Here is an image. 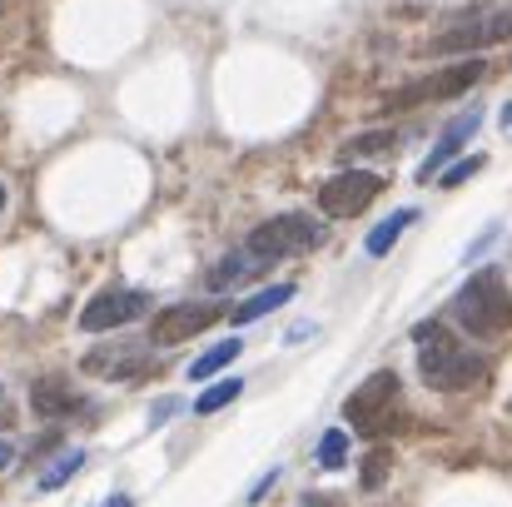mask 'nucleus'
<instances>
[{
  "label": "nucleus",
  "instance_id": "nucleus-1",
  "mask_svg": "<svg viewBox=\"0 0 512 507\" xmlns=\"http://www.w3.org/2000/svg\"><path fill=\"white\" fill-rule=\"evenodd\" d=\"M453 319L468 329L473 338H493L503 334L512 324V294H508V279L503 269H478L458 294H453Z\"/></svg>",
  "mask_w": 512,
  "mask_h": 507
},
{
  "label": "nucleus",
  "instance_id": "nucleus-2",
  "mask_svg": "<svg viewBox=\"0 0 512 507\" xmlns=\"http://www.w3.org/2000/svg\"><path fill=\"white\" fill-rule=\"evenodd\" d=\"M478 80H483V65H478V60H463V65H448V70H438V75H418V80H408V85L388 90L383 110H418V105H438V100H453V95L473 90Z\"/></svg>",
  "mask_w": 512,
  "mask_h": 507
},
{
  "label": "nucleus",
  "instance_id": "nucleus-3",
  "mask_svg": "<svg viewBox=\"0 0 512 507\" xmlns=\"http://www.w3.org/2000/svg\"><path fill=\"white\" fill-rule=\"evenodd\" d=\"M314 244H324V229L314 224V219H304V214H279V219H269V224H259L254 234H249V254L254 259H289V254H304V249H314Z\"/></svg>",
  "mask_w": 512,
  "mask_h": 507
},
{
  "label": "nucleus",
  "instance_id": "nucleus-4",
  "mask_svg": "<svg viewBox=\"0 0 512 507\" xmlns=\"http://www.w3.org/2000/svg\"><path fill=\"white\" fill-rule=\"evenodd\" d=\"M393 403H398V373H393V368H378V373H368V378L343 398V418L353 423V433H378V428L388 423Z\"/></svg>",
  "mask_w": 512,
  "mask_h": 507
},
{
  "label": "nucleus",
  "instance_id": "nucleus-5",
  "mask_svg": "<svg viewBox=\"0 0 512 507\" xmlns=\"http://www.w3.org/2000/svg\"><path fill=\"white\" fill-rule=\"evenodd\" d=\"M378 194H383V179H378L373 169H343L329 184H319V209H324L329 219H353V214H363Z\"/></svg>",
  "mask_w": 512,
  "mask_h": 507
},
{
  "label": "nucleus",
  "instance_id": "nucleus-6",
  "mask_svg": "<svg viewBox=\"0 0 512 507\" xmlns=\"http://www.w3.org/2000/svg\"><path fill=\"white\" fill-rule=\"evenodd\" d=\"M145 309H150V299L135 294V289H100V294L80 309V329H85V334H110V329L135 324Z\"/></svg>",
  "mask_w": 512,
  "mask_h": 507
},
{
  "label": "nucleus",
  "instance_id": "nucleus-7",
  "mask_svg": "<svg viewBox=\"0 0 512 507\" xmlns=\"http://www.w3.org/2000/svg\"><path fill=\"white\" fill-rule=\"evenodd\" d=\"M224 314V304H165L150 324V343L170 348V343H189L194 334H204L214 319Z\"/></svg>",
  "mask_w": 512,
  "mask_h": 507
},
{
  "label": "nucleus",
  "instance_id": "nucleus-8",
  "mask_svg": "<svg viewBox=\"0 0 512 507\" xmlns=\"http://www.w3.org/2000/svg\"><path fill=\"white\" fill-rule=\"evenodd\" d=\"M512 35V15H488V20H463L443 35H433V50L438 55H453V50H483V45H498Z\"/></svg>",
  "mask_w": 512,
  "mask_h": 507
},
{
  "label": "nucleus",
  "instance_id": "nucleus-9",
  "mask_svg": "<svg viewBox=\"0 0 512 507\" xmlns=\"http://www.w3.org/2000/svg\"><path fill=\"white\" fill-rule=\"evenodd\" d=\"M478 125H483V115H478V110H463V115H458V120L448 125L443 145H438V150H433V155H428V160L418 165V179H423V184H433V179L443 174V165H448V160H453V155L463 150V140H468V135H478Z\"/></svg>",
  "mask_w": 512,
  "mask_h": 507
},
{
  "label": "nucleus",
  "instance_id": "nucleus-10",
  "mask_svg": "<svg viewBox=\"0 0 512 507\" xmlns=\"http://www.w3.org/2000/svg\"><path fill=\"white\" fill-rule=\"evenodd\" d=\"M30 408H35L40 418H65V413L80 408V398H75V388H70L65 378H40V383L30 388Z\"/></svg>",
  "mask_w": 512,
  "mask_h": 507
},
{
  "label": "nucleus",
  "instance_id": "nucleus-11",
  "mask_svg": "<svg viewBox=\"0 0 512 507\" xmlns=\"http://www.w3.org/2000/svg\"><path fill=\"white\" fill-rule=\"evenodd\" d=\"M264 269V259H254L249 249H239V254H224L214 269H209V289H239L244 279H254Z\"/></svg>",
  "mask_w": 512,
  "mask_h": 507
},
{
  "label": "nucleus",
  "instance_id": "nucleus-12",
  "mask_svg": "<svg viewBox=\"0 0 512 507\" xmlns=\"http://www.w3.org/2000/svg\"><path fill=\"white\" fill-rule=\"evenodd\" d=\"M289 299H294V284H274V289H259L254 299L234 304V309H229V319H234V324H254V319L274 314V309H279V304H289Z\"/></svg>",
  "mask_w": 512,
  "mask_h": 507
},
{
  "label": "nucleus",
  "instance_id": "nucleus-13",
  "mask_svg": "<svg viewBox=\"0 0 512 507\" xmlns=\"http://www.w3.org/2000/svg\"><path fill=\"white\" fill-rule=\"evenodd\" d=\"M413 219H418V209H393V214H388V219H383V224H378V229L363 239V249H368L373 259H383V254H388V249L403 239V229H408Z\"/></svg>",
  "mask_w": 512,
  "mask_h": 507
},
{
  "label": "nucleus",
  "instance_id": "nucleus-14",
  "mask_svg": "<svg viewBox=\"0 0 512 507\" xmlns=\"http://www.w3.org/2000/svg\"><path fill=\"white\" fill-rule=\"evenodd\" d=\"M80 468H85V453H80V448H65V453H55V458H50V468L35 478V488H40V493H55V488H60V483H70Z\"/></svg>",
  "mask_w": 512,
  "mask_h": 507
},
{
  "label": "nucleus",
  "instance_id": "nucleus-15",
  "mask_svg": "<svg viewBox=\"0 0 512 507\" xmlns=\"http://www.w3.org/2000/svg\"><path fill=\"white\" fill-rule=\"evenodd\" d=\"M239 348H244L239 338H229V343H214L209 353H199V358L189 363V378H194V383H204L209 373H219L224 363H234V358H239Z\"/></svg>",
  "mask_w": 512,
  "mask_h": 507
},
{
  "label": "nucleus",
  "instance_id": "nucleus-16",
  "mask_svg": "<svg viewBox=\"0 0 512 507\" xmlns=\"http://www.w3.org/2000/svg\"><path fill=\"white\" fill-rule=\"evenodd\" d=\"M398 140H393V130H368V135H353L348 145H343V160H368V155H383V150H393Z\"/></svg>",
  "mask_w": 512,
  "mask_h": 507
},
{
  "label": "nucleus",
  "instance_id": "nucleus-17",
  "mask_svg": "<svg viewBox=\"0 0 512 507\" xmlns=\"http://www.w3.org/2000/svg\"><path fill=\"white\" fill-rule=\"evenodd\" d=\"M244 393V378H219L214 388H204L199 398H194V413H219L224 403H234Z\"/></svg>",
  "mask_w": 512,
  "mask_h": 507
},
{
  "label": "nucleus",
  "instance_id": "nucleus-18",
  "mask_svg": "<svg viewBox=\"0 0 512 507\" xmlns=\"http://www.w3.org/2000/svg\"><path fill=\"white\" fill-rule=\"evenodd\" d=\"M343 458H348V433H343V428H329V433L319 438V463H324V468H343Z\"/></svg>",
  "mask_w": 512,
  "mask_h": 507
},
{
  "label": "nucleus",
  "instance_id": "nucleus-19",
  "mask_svg": "<svg viewBox=\"0 0 512 507\" xmlns=\"http://www.w3.org/2000/svg\"><path fill=\"white\" fill-rule=\"evenodd\" d=\"M478 169H483V155H468V160H458V165H443V174H438V189H458V184H468Z\"/></svg>",
  "mask_w": 512,
  "mask_h": 507
},
{
  "label": "nucleus",
  "instance_id": "nucleus-20",
  "mask_svg": "<svg viewBox=\"0 0 512 507\" xmlns=\"http://www.w3.org/2000/svg\"><path fill=\"white\" fill-rule=\"evenodd\" d=\"M388 468H393V458L378 448V453H368V468H363V488H378L383 478H388Z\"/></svg>",
  "mask_w": 512,
  "mask_h": 507
},
{
  "label": "nucleus",
  "instance_id": "nucleus-21",
  "mask_svg": "<svg viewBox=\"0 0 512 507\" xmlns=\"http://www.w3.org/2000/svg\"><path fill=\"white\" fill-rule=\"evenodd\" d=\"M174 413H179V398H160V403L150 408V423L160 428V423H165V418H174Z\"/></svg>",
  "mask_w": 512,
  "mask_h": 507
},
{
  "label": "nucleus",
  "instance_id": "nucleus-22",
  "mask_svg": "<svg viewBox=\"0 0 512 507\" xmlns=\"http://www.w3.org/2000/svg\"><path fill=\"white\" fill-rule=\"evenodd\" d=\"M10 458H15V448H10V443H0V468H5Z\"/></svg>",
  "mask_w": 512,
  "mask_h": 507
},
{
  "label": "nucleus",
  "instance_id": "nucleus-23",
  "mask_svg": "<svg viewBox=\"0 0 512 507\" xmlns=\"http://www.w3.org/2000/svg\"><path fill=\"white\" fill-rule=\"evenodd\" d=\"M105 507H135L130 498H105Z\"/></svg>",
  "mask_w": 512,
  "mask_h": 507
},
{
  "label": "nucleus",
  "instance_id": "nucleus-24",
  "mask_svg": "<svg viewBox=\"0 0 512 507\" xmlns=\"http://www.w3.org/2000/svg\"><path fill=\"white\" fill-rule=\"evenodd\" d=\"M503 125H508V130H512V105H503Z\"/></svg>",
  "mask_w": 512,
  "mask_h": 507
},
{
  "label": "nucleus",
  "instance_id": "nucleus-25",
  "mask_svg": "<svg viewBox=\"0 0 512 507\" xmlns=\"http://www.w3.org/2000/svg\"><path fill=\"white\" fill-rule=\"evenodd\" d=\"M0 209H5V184H0Z\"/></svg>",
  "mask_w": 512,
  "mask_h": 507
}]
</instances>
